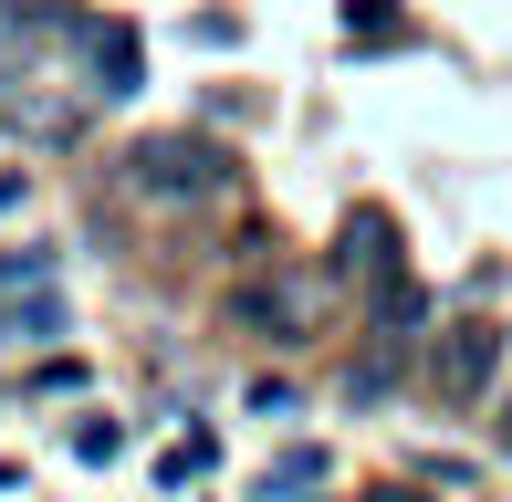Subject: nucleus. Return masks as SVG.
Returning a JSON list of instances; mask_svg holds the SVG:
<instances>
[{
  "mask_svg": "<svg viewBox=\"0 0 512 502\" xmlns=\"http://www.w3.org/2000/svg\"><path fill=\"white\" fill-rule=\"evenodd\" d=\"M126 189L136 199H220L230 189V157L209 147V136H147V147L126 157Z\"/></svg>",
  "mask_w": 512,
  "mask_h": 502,
  "instance_id": "f257e3e1",
  "label": "nucleus"
},
{
  "mask_svg": "<svg viewBox=\"0 0 512 502\" xmlns=\"http://www.w3.org/2000/svg\"><path fill=\"white\" fill-rule=\"evenodd\" d=\"M429 377H439V398H450V408L492 398V377H502V325H439Z\"/></svg>",
  "mask_w": 512,
  "mask_h": 502,
  "instance_id": "f03ea898",
  "label": "nucleus"
},
{
  "mask_svg": "<svg viewBox=\"0 0 512 502\" xmlns=\"http://www.w3.org/2000/svg\"><path fill=\"white\" fill-rule=\"evenodd\" d=\"M84 63H95V95H136V74H147V42H136L126 21H84Z\"/></svg>",
  "mask_w": 512,
  "mask_h": 502,
  "instance_id": "7ed1b4c3",
  "label": "nucleus"
},
{
  "mask_svg": "<svg viewBox=\"0 0 512 502\" xmlns=\"http://www.w3.org/2000/svg\"><path fill=\"white\" fill-rule=\"evenodd\" d=\"M335 262H345V272H366V283H387V272H398V231H387V210H356V220H345Z\"/></svg>",
  "mask_w": 512,
  "mask_h": 502,
  "instance_id": "20e7f679",
  "label": "nucleus"
},
{
  "mask_svg": "<svg viewBox=\"0 0 512 502\" xmlns=\"http://www.w3.org/2000/svg\"><path fill=\"white\" fill-rule=\"evenodd\" d=\"M345 42H356V53H408L418 21L398 11V0H345Z\"/></svg>",
  "mask_w": 512,
  "mask_h": 502,
  "instance_id": "39448f33",
  "label": "nucleus"
},
{
  "mask_svg": "<svg viewBox=\"0 0 512 502\" xmlns=\"http://www.w3.org/2000/svg\"><path fill=\"white\" fill-rule=\"evenodd\" d=\"M42 335H63V304H53V293H32V283H21L11 304H0V346H42Z\"/></svg>",
  "mask_w": 512,
  "mask_h": 502,
  "instance_id": "423d86ee",
  "label": "nucleus"
},
{
  "mask_svg": "<svg viewBox=\"0 0 512 502\" xmlns=\"http://www.w3.org/2000/svg\"><path fill=\"white\" fill-rule=\"evenodd\" d=\"M324 471H335L324 450H283V461L262 471V502H304V492H324Z\"/></svg>",
  "mask_w": 512,
  "mask_h": 502,
  "instance_id": "0eeeda50",
  "label": "nucleus"
},
{
  "mask_svg": "<svg viewBox=\"0 0 512 502\" xmlns=\"http://www.w3.org/2000/svg\"><path fill=\"white\" fill-rule=\"evenodd\" d=\"M53 272V251H0V293H21V283H42Z\"/></svg>",
  "mask_w": 512,
  "mask_h": 502,
  "instance_id": "6e6552de",
  "label": "nucleus"
},
{
  "mask_svg": "<svg viewBox=\"0 0 512 502\" xmlns=\"http://www.w3.org/2000/svg\"><path fill=\"white\" fill-rule=\"evenodd\" d=\"M74 450H84V461H115V450H126V429H115V419H84Z\"/></svg>",
  "mask_w": 512,
  "mask_h": 502,
  "instance_id": "1a4fd4ad",
  "label": "nucleus"
},
{
  "mask_svg": "<svg viewBox=\"0 0 512 502\" xmlns=\"http://www.w3.org/2000/svg\"><path fill=\"white\" fill-rule=\"evenodd\" d=\"M0 492H21V461H0Z\"/></svg>",
  "mask_w": 512,
  "mask_h": 502,
  "instance_id": "9d476101",
  "label": "nucleus"
},
{
  "mask_svg": "<svg viewBox=\"0 0 512 502\" xmlns=\"http://www.w3.org/2000/svg\"><path fill=\"white\" fill-rule=\"evenodd\" d=\"M366 502H418V492H398V482H387V492H366Z\"/></svg>",
  "mask_w": 512,
  "mask_h": 502,
  "instance_id": "9b49d317",
  "label": "nucleus"
}]
</instances>
